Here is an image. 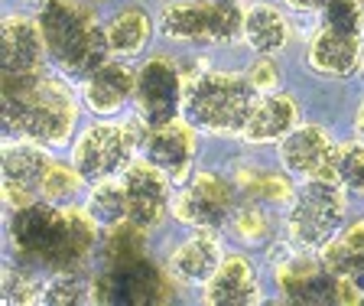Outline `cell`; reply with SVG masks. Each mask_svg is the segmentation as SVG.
I'll list each match as a JSON object with an SVG mask.
<instances>
[{"mask_svg":"<svg viewBox=\"0 0 364 306\" xmlns=\"http://www.w3.org/2000/svg\"><path fill=\"white\" fill-rule=\"evenodd\" d=\"M78 121L75 95L53 75L23 72L4 75V127L14 137L36 140L43 147H62Z\"/></svg>","mask_w":364,"mask_h":306,"instance_id":"1","label":"cell"},{"mask_svg":"<svg viewBox=\"0 0 364 306\" xmlns=\"http://www.w3.org/2000/svg\"><path fill=\"white\" fill-rule=\"evenodd\" d=\"M182 82H186L182 115L192 127L215 137H241L244 124L260 98L247 75L215 72L202 59H196L192 65H182Z\"/></svg>","mask_w":364,"mask_h":306,"instance_id":"2","label":"cell"},{"mask_svg":"<svg viewBox=\"0 0 364 306\" xmlns=\"http://www.w3.org/2000/svg\"><path fill=\"white\" fill-rule=\"evenodd\" d=\"M49 59L72 78H88L111 59L107 33L85 0H43L36 14Z\"/></svg>","mask_w":364,"mask_h":306,"instance_id":"3","label":"cell"},{"mask_svg":"<svg viewBox=\"0 0 364 306\" xmlns=\"http://www.w3.org/2000/svg\"><path fill=\"white\" fill-rule=\"evenodd\" d=\"M348 196L335 176H312L296 189L287 212V235L296 251H322L345 225Z\"/></svg>","mask_w":364,"mask_h":306,"instance_id":"4","label":"cell"},{"mask_svg":"<svg viewBox=\"0 0 364 306\" xmlns=\"http://www.w3.org/2000/svg\"><path fill=\"white\" fill-rule=\"evenodd\" d=\"M244 10L235 0H169L159 10V33L173 43H235L244 36Z\"/></svg>","mask_w":364,"mask_h":306,"instance_id":"5","label":"cell"},{"mask_svg":"<svg viewBox=\"0 0 364 306\" xmlns=\"http://www.w3.org/2000/svg\"><path fill=\"white\" fill-rule=\"evenodd\" d=\"M136 134H150L140 117L124 124H91L78 134L75 147H72V167L82 173L85 183H101L130 167V157L146 137Z\"/></svg>","mask_w":364,"mask_h":306,"instance_id":"6","label":"cell"},{"mask_svg":"<svg viewBox=\"0 0 364 306\" xmlns=\"http://www.w3.org/2000/svg\"><path fill=\"white\" fill-rule=\"evenodd\" d=\"M277 287L287 303L303 306L355 303L361 293L348 277L335 274L322 258H312V251H289L287 258H277Z\"/></svg>","mask_w":364,"mask_h":306,"instance_id":"7","label":"cell"},{"mask_svg":"<svg viewBox=\"0 0 364 306\" xmlns=\"http://www.w3.org/2000/svg\"><path fill=\"white\" fill-rule=\"evenodd\" d=\"M91 297L95 303L114 306H156L173 300V283L163 268H156L150 258H140L105 268L91 280Z\"/></svg>","mask_w":364,"mask_h":306,"instance_id":"8","label":"cell"},{"mask_svg":"<svg viewBox=\"0 0 364 306\" xmlns=\"http://www.w3.org/2000/svg\"><path fill=\"white\" fill-rule=\"evenodd\" d=\"M186 105V82L182 69L169 56H153L136 69L134 88V115L146 127H163L169 121H179Z\"/></svg>","mask_w":364,"mask_h":306,"instance_id":"9","label":"cell"},{"mask_svg":"<svg viewBox=\"0 0 364 306\" xmlns=\"http://www.w3.org/2000/svg\"><path fill=\"white\" fill-rule=\"evenodd\" d=\"M173 212L182 225L218 231L221 225H231V215L237 212V186L221 173H198L176 196Z\"/></svg>","mask_w":364,"mask_h":306,"instance_id":"10","label":"cell"},{"mask_svg":"<svg viewBox=\"0 0 364 306\" xmlns=\"http://www.w3.org/2000/svg\"><path fill=\"white\" fill-rule=\"evenodd\" d=\"M62 231V209H55L49 199L43 202H26V206H16L10 215V241H14V251L23 264H33V268H46V260L53 254L55 241H59Z\"/></svg>","mask_w":364,"mask_h":306,"instance_id":"11","label":"cell"},{"mask_svg":"<svg viewBox=\"0 0 364 306\" xmlns=\"http://www.w3.org/2000/svg\"><path fill=\"white\" fill-rule=\"evenodd\" d=\"M335 157L338 147L332 134L318 124H296L280 140V163L293 176H335Z\"/></svg>","mask_w":364,"mask_h":306,"instance_id":"12","label":"cell"},{"mask_svg":"<svg viewBox=\"0 0 364 306\" xmlns=\"http://www.w3.org/2000/svg\"><path fill=\"white\" fill-rule=\"evenodd\" d=\"M124 192H127V209H130V222L144 225L146 231L156 228L163 218H166V209H169V183L173 179L150 160H136L124 169Z\"/></svg>","mask_w":364,"mask_h":306,"instance_id":"13","label":"cell"},{"mask_svg":"<svg viewBox=\"0 0 364 306\" xmlns=\"http://www.w3.org/2000/svg\"><path fill=\"white\" fill-rule=\"evenodd\" d=\"M49 163L53 160H49L46 147L36 140L14 137L10 144H4V199L14 209L33 202Z\"/></svg>","mask_w":364,"mask_h":306,"instance_id":"14","label":"cell"},{"mask_svg":"<svg viewBox=\"0 0 364 306\" xmlns=\"http://www.w3.org/2000/svg\"><path fill=\"white\" fill-rule=\"evenodd\" d=\"M146 160L156 163L173 183L189 176L192 160H196V127L182 121H169L163 127H153L144 144Z\"/></svg>","mask_w":364,"mask_h":306,"instance_id":"15","label":"cell"},{"mask_svg":"<svg viewBox=\"0 0 364 306\" xmlns=\"http://www.w3.org/2000/svg\"><path fill=\"white\" fill-rule=\"evenodd\" d=\"M49 56L46 36L39 20L30 16H7L4 20V43H0V59H4V75H23V72H39L43 59Z\"/></svg>","mask_w":364,"mask_h":306,"instance_id":"16","label":"cell"},{"mask_svg":"<svg viewBox=\"0 0 364 306\" xmlns=\"http://www.w3.org/2000/svg\"><path fill=\"white\" fill-rule=\"evenodd\" d=\"M306 62H309V69L318 72V75L345 78L364 62V43H361V36H351V33H338V30H328V26H318L316 36L309 39Z\"/></svg>","mask_w":364,"mask_h":306,"instance_id":"17","label":"cell"},{"mask_svg":"<svg viewBox=\"0 0 364 306\" xmlns=\"http://www.w3.org/2000/svg\"><path fill=\"white\" fill-rule=\"evenodd\" d=\"M134 88H136V72H130L124 62L107 59L105 65H98L85 78L82 101L91 115L107 117V115H117L127 101H134Z\"/></svg>","mask_w":364,"mask_h":306,"instance_id":"18","label":"cell"},{"mask_svg":"<svg viewBox=\"0 0 364 306\" xmlns=\"http://www.w3.org/2000/svg\"><path fill=\"white\" fill-rule=\"evenodd\" d=\"M296 124H299V105H296L293 95L283 92L260 95L241 130V140H247V144H277Z\"/></svg>","mask_w":364,"mask_h":306,"instance_id":"19","label":"cell"},{"mask_svg":"<svg viewBox=\"0 0 364 306\" xmlns=\"http://www.w3.org/2000/svg\"><path fill=\"white\" fill-rule=\"evenodd\" d=\"M205 303L215 306H247L257 303V274L244 254L221 258L218 270L205 280Z\"/></svg>","mask_w":364,"mask_h":306,"instance_id":"20","label":"cell"},{"mask_svg":"<svg viewBox=\"0 0 364 306\" xmlns=\"http://www.w3.org/2000/svg\"><path fill=\"white\" fill-rule=\"evenodd\" d=\"M221 264V245L215 238V228H198L186 241L173 248L169 254V274L182 283H205Z\"/></svg>","mask_w":364,"mask_h":306,"instance_id":"21","label":"cell"},{"mask_svg":"<svg viewBox=\"0 0 364 306\" xmlns=\"http://www.w3.org/2000/svg\"><path fill=\"white\" fill-rule=\"evenodd\" d=\"M105 33H107L111 56H117V59H130V56H136V53H144L146 49V43H150V36H153V20L144 7L127 4V7H121L105 23Z\"/></svg>","mask_w":364,"mask_h":306,"instance_id":"22","label":"cell"},{"mask_svg":"<svg viewBox=\"0 0 364 306\" xmlns=\"http://www.w3.org/2000/svg\"><path fill=\"white\" fill-rule=\"evenodd\" d=\"M235 186L247 202H257V206H289L293 202V183L273 169H264L257 167L254 160H241L235 173Z\"/></svg>","mask_w":364,"mask_h":306,"instance_id":"23","label":"cell"},{"mask_svg":"<svg viewBox=\"0 0 364 306\" xmlns=\"http://www.w3.org/2000/svg\"><path fill=\"white\" fill-rule=\"evenodd\" d=\"M244 43L257 56H277L289 43L287 16L277 7H270V4H257L244 16Z\"/></svg>","mask_w":364,"mask_h":306,"instance_id":"24","label":"cell"},{"mask_svg":"<svg viewBox=\"0 0 364 306\" xmlns=\"http://www.w3.org/2000/svg\"><path fill=\"white\" fill-rule=\"evenodd\" d=\"M101 254H105V268H117V264H127V260L146 258V228L130 222V218L107 228Z\"/></svg>","mask_w":364,"mask_h":306,"instance_id":"25","label":"cell"},{"mask_svg":"<svg viewBox=\"0 0 364 306\" xmlns=\"http://www.w3.org/2000/svg\"><path fill=\"white\" fill-rule=\"evenodd\" d=\"M88 212L91 218L101 225V228H114L130 218L127 209V192H124V183H111V179H101L95 183L88 196Z\"/></svg>","mask_w":364,"mask_h":306,"instance_id":"26","label":"cell"},{"mask_svg":"<svg viewBox=\"0 0 364 306\" xmlns=\"http://www.w3.org/2000/svg\"><path fill=\"white\" fill-rule=\"evenodd\" d=\"M91 300V280H85L82 270H59L43 287V303L49 306H82Z\"/></svg>","mask_w":364,"mask_h":306,"instance_id":"27","label":"cell"},{"mask_svg":"<svg viewBox=\"0 0 364 306\" xmlns=\"http://www.w3.org/2000/svg\"><path fill=\"white\" fill-rule=\"evenodd\" d=\"M322 26L338 33H351L361 36L364 33V7L361 0H328L322 7Z\"/></svg>","mask_w":364,"mask_h":306,"instance_id":"28","label":"cell"},{"mask_svg":"<svg viewBox=\"0 0 364 306\" xmlns=\"http://www.w3.org/2000/svg\"><path fill=\"white\" fill-rule=\"evenodd\" d=\"M231 228L241 238L244 245H264L270 238V218H267V206H257L250 202L247 209H237L231 215Z\"/></svg>","mask_w":364,"mask_h":306,"instance_id":"29","label":"cell"},{"mask_svg":"<svg viewBox=\"0 0 364 306\" xmlns=\"http://www.w3.org/2000/svg\"><path fill=\"white\" fill-rule=\"evenodd\" d=\"M78 183H82V173L75 167H65V163H49L43 176V186H39V196L49 202H68L78 192Z\"/></svg>","mask_w":364,"mask_h":306,"instance_id":"30","label":"cell"},{"mask_svg":"<svg viewBox=\"0 0 364 306\" xmlns=\"http://www.w3.org/2000/svg\"><path fill=\"white\" fill-rule=\"evenodd\" d=\"M30 268H26V264H16V268L4 270V300H7V303H33V300H43L46 283H39Z\"/></svg>","mask_w":364,"mask_h":306,"instance_id":"31","label":"cell"},{"mask_svg":"<svg viewBox=\"0 0 364 306\" xmlns=\"http://www.w3.org/2000/svg\"><path fill=\"white\" fill-rule=\"evenodd\" d=\"M335 179H338L345 189H355L364 196V144H345L338 147V157H335Z\"/></svg>","mask_w":364,"mask_h":306,"instance_id":"32","label":"cell"},{"mask_svg":"<svg viewBox=\"0 0 364 306\" xmlns=\"http://www.w3.org/2000/svg\"><path fill=\"white\" fill-rule=\"evenodd\" d=\"M247 78H250V85H254L260 95L277 92V85H280V69H277V59H273V56H260V59L250 65Z\"/></svg>","mask_w":364,"mask_h":306,"instance_id":"33","label":"cell"},{"mask_svg":"<svg viewBox=\"0 0 364 306\" xmlns=\"http://www.w3.org/2000/svg\"><path fill=\"white\" fill-rule=\"evenodd\" d=\"M348 280H351V283H355L358 290H361V293H364V258H361V260H358L355 268H351V274H348Z\"/></svg>","mask_w":364,"mask_h":306,"instance_id":"34","label":"cell"},{"mask_svg":"<svg viewBox=\"0 0 364 306\" xmlns=\"http://www.w3.org/2000/svg\"><path fill=\"white\" fill-rule=\"evenodd\" d=\"M355 137H358V144H364V101H361L358 117H355Z\"/></svg>","mask_w":364,"mask_h":306,"instance_id":"35","label":"cell"},{"mask_svg":"<svg viewBox=\"0 0 364 306\" xmlns=\"http://www.w3.org/2000/svg\"><path fill=\"white\" fill-rule=\"evenodd\" d=\"M39 4H43V0H39Z\"/></svg>","mask_w":364,"mask_h":306,"instance_id":"36","label":"cell"},{"mask_svg":"<svg viewBox=\"0 0 364 306\" xmlns=\"http://www.w3.org/2000/svg\"><path fill=\"white\" fill-rule=\"evenodd\" d=\"M361 222H364V218H361Z\"/></svg>","mask_w":364,"mask_h":306,"instance_id":"37","label":"cell"}]
</instances>
